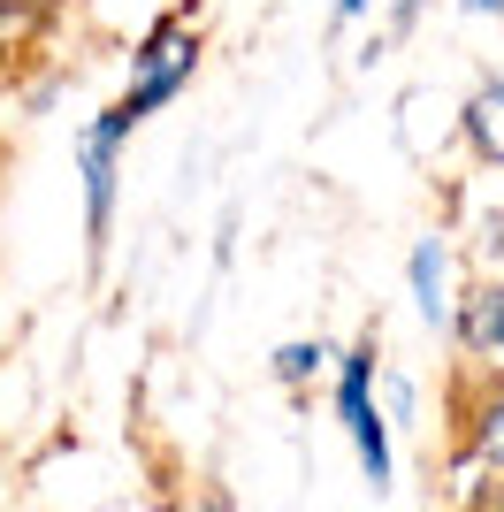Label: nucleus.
I'll return each instance as SVG.
<instances>
[{"label": "nucleus", "instance_id": "nucleus-10", "mask_svg": "<svg viewBox=\"0 0 504 512\" xmlns=\"http://www.w3.org/2000/svg\"><path fill=\"white\" fill-rule=\"evenodd\" d=\"M451 8H459V16H497L504 23V0H451Z\"/></svg>", "mask_w": 504, "mask_h": 512}, {"label": "nucleus", "instance_id": "nucleus-12", "mask_svg": "<svg viewBox=\"0 0 504 512\" xmlns=\"http://www.w3.org/2000/svg\"><path fill=\"white\" fill-rule=\"evenodd\" d=\"M16 8H39V0H0V16H16Z\"/></svg>", "mask_w": 504, "mask_h": 512}, {"label": "nucleus", "instance_id": "nucleus-6", "mask_svg": "<svg viewBox=\"0 0 504 512\" xmlns=\"http://www.w3.org/2000/svg\"><path fill=\"white\" fill-rule=\"evenodd\" d=\"M459 138L474 146V161L504 169V77H482V85L466 92V107H459Z\"/></svg>", "mask_w": 504, "mask_h": 512}, {"label": "nucleus", "instance_id": "nucleus-7", "mask_svg": "<svg viewBox=\"0 0 504 512\" xmlns=\"http://www.w3.org/2000/svg\"><path fill=\"white\" fill-rule=\"evenodd\" d=\"M466 459L489 467L504 482V383H489L474 406H466Z\"/></svg>", "mask_w": 504, "mask_h": 512}, {"label": "nucleus", "instance_id": "nucleus-4", "mask_svg": "<svg viewBox=\"0 0 504 512\" xmlns=\"http://www.w3.org/2000/svg\"><path fill=\"white\" fill-rule=\"evenodd\" d=\"M443 337H459L466 360H482V367L504 375V276L474 283V291L451 306V329H443Z\"/></svg>", "mask_w": 504, "mask_h": 512}, {"label": "nucleus", "instance_id": "nucleus-1", "mask_svg": "<svg viewBox=\"0 0 504 512\" xmlns=\"http://www.w3.org/2000/svg\"><path fill=\"white\" fill-rule=\"evenodd\" d=\"M329 375H336V428H344V444H352L367 490L382 497L398 482V444H390V413H382V344L359 337L352 352L329 360Z\"/></svg>", "mask_w": 504, "mask_h": 512}, {"label": "nucleus", "instance_id": "nucleus-9", "mask_svg": "<svg viewBox=\"0 0 504 512\" xmlns=\"http://www.w3.org/2000/svg\"><path fill=\"white\" fill-rule=\"evenodd\" d=\"M382 0H336V23H359V16H375Z\"/></svg>", "mask_w": 504, "mask_h": 512}, {"label": "nucleus", "instance_id": "nucleus-3", "mask_svg": "<svg viewBox=\"0 0 504 512\" xmlns=\"http://www.w3.org/2000/svg\"><path fill=\"white\" fill-rule=\"evenodd\" d=\"M130 138H138V123H130L115 100L77 130V192H84V245H92V260H100L107 237H115V199H123V153H130Z\"/></svg>", "mask_w": 504, "mask_h": 512}, {"label": "nucleus", "instance_id": "nucleus-13", "mask_svg": "<svg viewBox=\"0 0 504 512\" xmlns=\"http://www.w3.org/2000/svg\"><path fill=\"white\" fill-rule=\"evenodd\" d=\"M39 8H54V0H39Z\"/></svg>", "mask_w": 504, "mask_h": 512}, {"label": "nucleus", "instance_id": "nucleus-11", "mask_svg": "<svg viewBox=\"0 0 504 512\" xmlns=\"http://www.w3.org/2000/svg\"><path fill=\"white\" fill-rule=\"evenodd\" d=\"M16 16H31V8H16ZM16 16H0V39H16ZM0 54H8V46H0Z\"/></svg>", "mask_w": 504, "mask_h": 512}, {"label": "nucleus", "instance_id": "nucleus-5", "mask_svg": "<svg viewBox=\"0 0 504 512\" xmlns=\"http://www.w3.org/2000/svg\"><path fill=\"white\" fill-rule=\"evenodd\" d=\"M405 291H413V314L428 321V329H451V237L428 230L413 237V253H405Z\"/></svg>", "mask_w": 504, "mask_h": 512}, {"label": "nucleus", "instance_id": "nucleus-8", "mask_svg": "<svg viewBox=\"0 0 504 512\" xmlns=\"http://www.w3.org/2000/svg\"><path fill=\"white\" fill-rule=\"evenodd\" d=\"M329 360H336V352L321 337H291V344H275V383H283V390H306L314 375H329Z\"/></svg>", "mask_w": 504, "mask_h": 512}, {"label": "nucleus", "instance_id": "nucleus-2", "mask_svg": "<svg viewBox=\"0 0 504 512\" xmlns=\"http://www.w3.org/2000/svg\"><path fill=\"white\" fill-rule=\"evenodd\" d=\"M191 77H199V23L191 16H161L146 39H138V54H130V85L115 92V107L146 130L168 100H184Z\"/></svg>", "mask_w": 504, "mask_h": 512}]
</instances>
